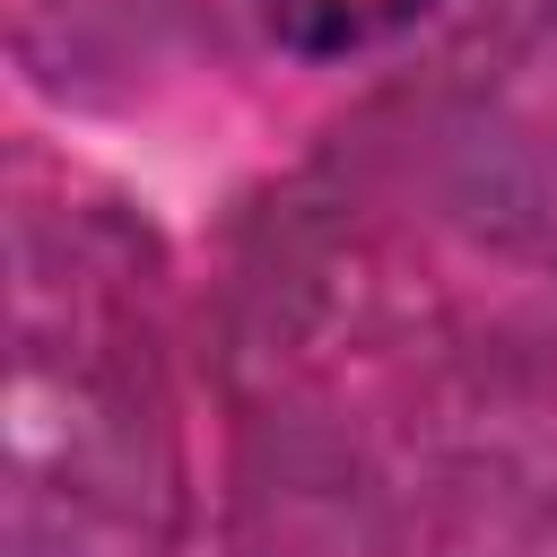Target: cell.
<instances>
[{"instance_id": "cell-1", "label": "cell", "mask_w": 557, "mask_h": 557, "mask_svg": "<svg viewBox=\"0 0 557 557\" xmlns=\"http://www.w3.org/2000/svg\"><path fill=\"white\" fill-rule=\"evenodd\" d=\"M252 9H261V26H270L287 52L339 61V52H366V44L400 35V26H418L435 0H252Z\"/></svg>"}]
</instances>
